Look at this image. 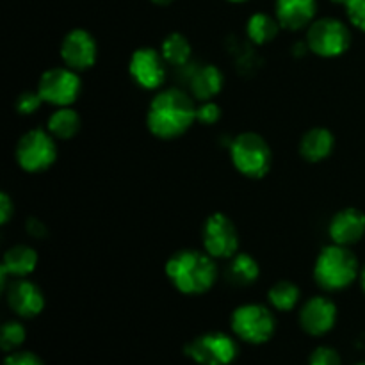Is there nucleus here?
Returning a JSON list of instances; mask_svg holds the SVG:
<instances>
[{
	"label": "nucleus",
	"instance_id": "26",
	"mask_svg": "<svg viewBox=\"0 0 365 365\" xmlns=\"http://www.w3.org/2000/svg\"><path fill=\"white\" fill-rule=\"evenodd\" d=\"M43 103V98L41 95L38 93V89L36 91H24L20 96L16 98V102H14V107H16V110L20 114H34L36 110L41 107Z\"/></svg>",
	"mask_w": 365,
	"mask_h": 365
},
{
	"label": "nucleus",
	"instance_id": "14",
	"mask_svg": "<svg viewBox=\"0 0 365 365\" xmlns=\"http://www.w3.org/2000/svg\"><path fill=\"white\" fill-rule=\"evenodd\" d=\"M6 291L7 305L16 316L32 319V317L39 316L45 309V294L34 282L16 278L14 282H11Z\"/></svg>",
	"mask_w": 365,
	"mask_h": 365
},
{
	"label": "nucleus",
	"instance_id": "27",
	"mask_svg": "<svg viewBox=\"0 0 365 365\" xmlns=\"http://www.w3.org/2000/svg\"><path fill=\"white\" fill-rule=\"evenodd\" d=\"M221 118V107L217 106L212 100H207V102H202L198 107H196V121H200L202 125L209 127V125L217 123Z\"/></svg>",
	"mask_w": 365,
	"mask_h": 365
},
{
	"label": "nucleus",
	"instance_id": "31",
	"mask_svg": "<svg viewBox=\"0 0 365 365\" xmlns=\"http://www.w3.org/2000/svg\"><path fill=\"white\" fill-rule=\"evenodd\" d=\"M25 230H27V234L34 239H45L46 235H48V228H46V225L43 223L41 220H38V217H29L27 223H25Z\"/></svg>",
	"mask_w": 365,
	"mask_h": 365
},
{
	"label": "nucleus",
	"instance_id": "21",
	"mask_svg": "<svg viewBox=\"0 0 365 365\" xmlns=\"http://www.w3.org/2000/svg\"><path fill=\"white\" fill-rule=\"evenodd\" d=\"M280 27L282 25L277 16H271L267 13H255L250 16L248 24H246V34H248L250 41L255 45H266L277 38Z\"/></svg>",
	"mask_w": 365,
	"mask_h": 365
},
{
	"label": "nucleus",
	"instance_id": "19",
	"mask_svg": "<svg viewBox=\"0 0 365 365\" xmlns=\"http://www.w3.org/2000/svg\"><path fill=\"white\" fill-rule=\"evenodd\" d=\"M225 77L221 70L214 64H205L195 71L191 78V93L200 102H207L217 96L223 89Z\"/></svg>",
	"mask_w": 365,
	"mask_h": 365
},
{
	"label": "nucleus",
	"instance_id": "16",
	"mask_svg": "<svg viewBox=\"0 0 365 365\" xmlns=\"http://www.w3.org/2000/svg\"><path fill=\"white\" fill-rule=\"evenodd\" d=\"M317 13V0H277L274 16L289 31L309 27Z\"/></svg>",
	"mask_w": 365,
	"mask_h": 365
},
{
	"label": "nucleus",
	"instance_id": "20",
	"mask_svg": "<svg viewBox=\"0 0 365 365\" xmlns=\"http://www.w3.org/2000/svg\"><path fill=\"white\" fill-rule=\"evenodd\" d=\"M81 116L71 107H59L48 118V132L56 139H63V141L75 138L81 130Z\"/></svg>",
	"mask_w": 365,
	"mask_h": 365
},
{
	"label": "nucleus",
	"instance_id": "25",
	"mask_svg": "<svg viewBox=\"0 0 365 365\" xmlns=\"http://www.w3.org/2000/svg\"><path fill=\"white\" fill-rule=\"evenodd\" d=\"M25 328L18 321H7L0 330V348L6 353H13L25 342Z\"/></svg>",
	"mask_w": 365,
	"mask_h": 365
},
{
	"label": "nucleus",
	"instance_id": "29",
	"mask_svg": "<svg viewBox=\"0 0 365 365\" xmlns=\"http://www.w3.org/2000/svg\"><path fill=\"white\" fill-rule=\"evenodd\" d=\"M344 7L351 25L365 32V0H346Z\"/></svg>",
	"mask_w": 365,
	"mask_h": 365
},
{
	"label": "nucleus",
	"instance_id": "15",
	"mask_svg": "<svg viewBox=\"0 0 365 365\" xmlns=\"http://www.w3.org/2000/svg\"><path fill=\"white\" fill-rule=\"evenodd\" d=\"M331 242L341 246H353L365 235V214L359 209L339 210L328 225Z\"/></svg>",
	"mask_w": 365,
	"mask_h": 365
},
{
	"label": "nucleus",
	"instance_id": "5",
	"mask_svg": "<svg viewBox=\"0 0 365 365\" xmlns=\"http://www.w3.org/2000/svg\"><path fill=\"white\" fill-rule=\"evenodd\" d=\"M14 157L18 166L27 173L46 171L57 159L56 138L48 130L32 128L18 139Z\"/></svg>",
	"mask_w": 365,
	"mask_h": 365
},
{
	"label": "nucleus",
	"instance_id": "24",
	"mask_svg": "<svg viewBox=\"0 0 365 365\" xmlns=\"http://www.w3.org/2000/svg\"><path fill=\"white\" fill-rule=\"evenodd\" d=\"M230 277L241 285H252L260 277V266L250 253H237L232 257Z\"/></svg>",
	"mask_w": 365,
	"mask_h": 365
},
{
	"label": "nucleus",
	"instance_id": "37",
	"mask_svg": "<svg viewBox=\"0 0 365 365\" xmlns=\"http://www.w3.org/2000/svg\"><path fill=\"white\" fill-rule=\"evenodd\" d=\"M356 365H365V362H362V364H356Z\"/></svg>",
	"mask_w": 365,
	"mask_h": 365
},
{
	"label": "nucleus",
	"instance_id": "1",
	"mask_svg": "<svg viewBox=\"0 0 365 365\" xmlns=\"http://www.w3.org/2000/svg\"><path fill=\"white\" fill-rule=\"evenodd\" d=\"M192 96L178 88L166 89L153 96L146 113V125L155 138L170 141L184 135L196 121Z\"/></svg>",
	"mask_w": 365,
	"mask_h": 365
},
{
	"label": "nucleus",
	"instance_id": "10",
	"mask_svg": "<svg viewBox=\"0 0 365 365\" xmlns=\"http://www.w3.org/2000/svg\"><path fill=\"white\" fill-rule=\"evenodd\" d=\"M203 248L214 259H232L239 253V232L234 221L225 214L209 216L203 225Z\"/></svg>",
	"mask_w": 365,
	"mask_h": 365
},
{
	"label": "nucleus",
	"instance_id": "4",
	"mask_svg": "<svg viewBox=\"0 0 365 365\" xmlns=\"http://www.w3.org/2000/svg\"><path fill=\"white\" fill-rule=\"evenodd\" d=\"M230 159L235 170L248 178H264L273 164V153L262 135L242 132L230 143Z\"/></svg>",
	"mask_w": 365,
	"mask_h": 365
},
{
	"label": "nucleus",
	"instance_id": "3",
	"mask_svg": "<svg viewBox=\"0 0 365 365\" xmlns=\"http://www.w3.org/2000/svg\"><path fill=\"white\" fill-rule=\"evenodd\" d=\"M360 273L359 259L348 246L330 245L321 250L314 266V278L324 291H344Z\"/></svg>",
	"mask_w": 365,
	"mask_h": 365
},
{
	"label": "nucleus",
	"instance_id": "36",
	"mask_svg": "<svg viewBox=\"0 0 365 365\" xmlns=\"http://www.w3.org/2000/svg\"><path fill=\"white\" fill-rule=\"evenodd\" d=\"M331 2H335V4H342V6H344L346 0H331Z\"/></svg>",
	"mask_w": 365,
	"mask_h": 365
},
{
	"label": "nucleus",
	"instance_id": "33",
	"mask_svg": "<svg viewBox=\"0 0 365 365\" xmlns=\"http://www.w3.org/2000/svg\"><path fill=\"white\" fill-rule=\"evenodd\" d=\"M150 2L157 4V6H168V4H171L173 0H150Z\"/></svg>",
	"mask_w": 365,
	"mask_h": 365
},
{
	"label": "nucleus",
	"instance_id": "9",
	"mask_svg": "<svg viewBox=\"0 0 365 365\" xmlns=\"http://www.w3.org/2000/svg\"><path fill=\"white\" fill-rule=\"evenodd\" d=\"M81 77L71 68H50L39 77L38 93L43 102L56 107H70L81 95Z\"/></svg>",
	"mask_w": 365,
	"mask_h": 365
},
{
	"label": "nucleus",
	"instance_id": "23",
	"mask_svg": "<svg viewBox=\"0 0 365 365\" xmlns=\"http://www.w3.org/2000/svg\"><path fill=\"white\" fill-rule=\"evenodd\" d=\"M302 298V291L296 284L289 280H280L269 289L267 292V299H269L271 307L278 312H291L296 309Z\"/></svg>",
	"mask_w": 365,
	"mask_h": 365
},
{
	"label": "nucleus",
	"instance_id": "12",
	"mask_svg": "<svg viewBox=\"0 0 365 365\" xmlns=\"http://www.w3.org/2000/svg\"><path fill=\"white\" fill-rule=\"evenodd\" d=\"M96 53L98 46L95 38L86 29H73L61 43V57L64 64L75 71L89 70L96 63Z\"/></svg>",
	"mask_w": 365,
	"mask_h": 365
},
{
	"label": "nucleus",
	"instance_id": "8",
	"mask_svg": "<svg viewBox=\"0 0 365 365\" xmlns=\"http://www.w3.org/2000/svg\"><path fill=\"white\" fill-rule=\"evenodd\" d=\"M184 353L198 365H230L237 359L239 346L223 331H209L187 342Z\"/></svg>",
	"mask_w": 365,
	"mask_h": 365
},
{
	"label": "nucleus",
	"instance_id": "28",
	"mask_svg": "<svg viewBox=\"0 0 365 365\" xmlns=\"http://www.w3.org/2000/svg\"><path fill=\"white\" fill-rule=\"evenodd\" d=\"M309 365H342L341 355L334 348L319 346L312 351L309 359Z\"/></svg>",
	"mask_w": 365,
	"mask_h": 365
},
{
	"label": "nucleus",
	"instance_id": "6",
	"mask_svg": "<svg viewBox=\"0 0 365 365\" xmlns=\"http://www.w3.org/2000/svg\"><path fill=\"white\" fill-rule=\"evenodd\" d=\"M307 48L324 59H334L348 52L351 46V32L344 21L337 18H319L307 31Z\"/></svg>",
	"mask_w": 365,
	"mask_h": 365
},
{
	"label": "nucleus",
	"instance_id": "35",
	"mask_svg": "<svg viewBox=\"0 0 365 365\" xmlns=\"http://www.w3.org/2000/svg\"><path fill=\"white\" fill-rule=\"evenodd\" d=\"M228 2H232V4H242V2H246V0H228Z\"/></svg>",
	"mask_w": 365,
	"mask_h": 365
},
{
	"label": "nucleus",
	"instance_id": "2",
	"mask_svg": "<svg viewBox=\"0 0 365 365\" xmlns=\"http://www.w3.org/2000/svg\"><path fill=\"white\" fill-rule=\"evenodd\" d=\"M166 277L182 294L200 296L209 292L217 280L214 257L198 250H182L166 262Z\"/></svg>",
	"mask_w": 365,
	"mask_h": 365
},
{
	"label": "nucleus",
	"instance_id": "22",
	"mask_svg": "<svg viewBox=\"0 0 365 365\" xmlns=\"http://www.w3.org/2000/svg\"><path fill=\"white\" fill-rule=\"evenodd\" d=\"M160 53H163L166 63L171 64V66H184L191 59L192 46L184 34H180V32H171L163 41Z\"/></svg>",
	"mask_w": 365,
	"mask_h": 365
},
{
	"label": "nucleus",
	"instance_id": "11",
	"mask_svg": "<svg viewBox=\"0 0 365 365\" xmlns=\"http://www.w3.org/2000/svg\"><path fill=\"white\" fill-rule=\"evenodd\" d=\"M166 64L163 53L150 46H143L132 53L128 61V73L139 88L153 91L166 82Z\"/></svg>",
	"mask_w": 365,
	"mask_h": 365
},
{
	"label": "nucleus",
	"instance_id": "13",
	"mask_svg": "<svg viewBox=\"0 0 365 365\" xmlns=\"http://www.w3.org/2000/svg\"><path fill=\"white\" fill-rule=\"evenodd\" d=\"M337 323V307L327 296H314L299 310V324L312 337H323Z\"/></svg>",
	"mask_w": 365,
	"mask_h": 365
},
{
	"label": "nucleus",
	"instance_id": "7",
	"mask_svg": "<svg viewBox=\"0 0 365 365\" xmlns=\"http://www.w3.org/2000/svg\"><path fill=\"white\" fill-rule=\"evenodd\" d=\"M232 331L248 344H264L277 330V319L267 307L259 303H246L237 307L232 314Z\"/></svg>",
	"mask_w": 365,
	"mask_h": 365
},
{
	"label": "nucleus",
	"instance_id": "32",
	"mask_svg": "<svg viewBox=\"0 0 365 365\" xmlns=\"http://www.w3.org/2000/svg\"><path fill=\"white\" fill-rule=\"evenodd\" d=\"M14 214V203L11 200V196L7 192L0 195V223L7 225L9 223L11 216Z\"/></svg>",
	"mask_w": 365,
	"mask_h": 365
},
{
	"label": "nucleus",
	"instance_id": "18",
	"mask_svg": "<svg viewBox=\"0 0 365 365\" xmlns=\"http://www.w3.org/2000/svg\"><path fill=\"white\" fill-rule=\"evenodd\" d=\"M38 266V253L27 245H16L4 253L0 271L13 278H25Z\"/></svg>",
	"mask_w": 365,
	"mask_h": 365
},
{
	"label": "nucleus",
	"instance_id": "30",
	"mask_svg": "<svg viewBox=\"0 0 365 365\" xmlns=\"http://www.w3.org/2000/svg\"><path fill=\"white\" fill-rule=\"evenodd\" d=\"M4 365H45L38 355L31 351H13L6 356Z\"/></svg>",
	"mask_w": 365,
	"mask_h": 365
},
{
	"label": "nucleus",
	"instance_id": "17",
	"mask_svg": "<svg viewBox=\"0 0 365 365\" xmlns=\"http://www.w3.org/2000/svg\"><path fill=\"white\" fill-rule=\"evenodd\" d=\"M335 146V138L328 128H310L299 141V153L309 163H321L331 155Z\"/></svg>",
	"mask_w": 365,
	"mask_h": 365
},
{
	"label": "nucleus",
	"instance_id": "34",
	"mask_svg": "<svg viewBox=\"0 0 365 365\" xmlns=\"http://www.w3.org/2000/svg\"><path fill=\"white\" fill-rule=\"evenodd\" d=\"M360 284H362V289L365 292V267L362 269V273H360Z\"/></svg>",
	"mask_w": 365,
	"mask_h": 365
}]
</instances>
